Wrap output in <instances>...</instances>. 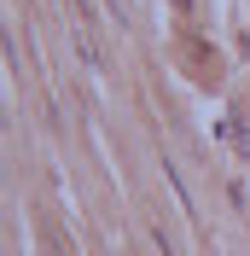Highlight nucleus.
Segmentation results:
<instances>
[{"label": "nucleus", "mask_w": 250, "mask_h": 256, "mask_svg": "<svg viewBox=\"0 0 250 256\" xmlns=\"http://www.w3.org/2000/svg\"><path fill=\"white\" fill-rule=\"evenodd\" d=\"M180 6H186V0H180Z\"/></svg>", "instance_id": "nucleus-2"}, {"label": "nucleus", "mask_w": 250, "mask_h": 256, "mask_svg": "<svg viewBox=\"0 0 250 256\" xmlns=\"http://www.w3.org/2000/svg\"><path fill=\"white\" fill-rule=\"evenodd\" d=\"M186 58L198 64V82H204V88H216V82H221V58H216L210 47H204L198 35H186Z\"/></svg>", "instance_id": "nucleus-1"}]
</instances>
